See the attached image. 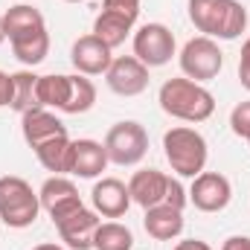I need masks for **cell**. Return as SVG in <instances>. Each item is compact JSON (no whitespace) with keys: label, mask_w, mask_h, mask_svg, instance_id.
Returning <instances> with one entry per match:
<instances>
[{"label":"cell","mask_w":250,"mask_h":250,"mask_svg":"<svg viewBox=\"0 0 250 250\" xmlns=\"http://www.w3.org/2000/svg\"><path fill=\"white\" fill-rule=\"evenodd\" d=\"M90 201H93V209L102 218H123L125 212H128V207L134 204L128 187H125L123 181H117V178L96 181L93 192H90Z\"/></svg>","instance_id":"obj_16"},{"label":"cell","mask_w":250,"mask_h":250,"mask_svg":"<svg viewBox=\"0 0 250 250\" xmlns=\"http://www.w3.org/2000/svg\"><path fill=\"white\" fill-rule=\"evenodd\" d=\"M9 44H12V53H15L18 62L26 64V67H35V64L44 62L47 53H50V32L44 26V29H35L29 35H21V38H15Z\"/></svg>","instance_id":"obj_20"},{"label":"cell","mask_w":250,"mask_h":250,"mask_svg":"<svg viewBox=\"0 0 250 250\" xmlns=\"http://www.w3.org/2000/svg\"><path fill=\"white\" fill-rule=\"evenodd\" d=\"M111 53H114V50L105 47V44L90 32V35H82V38L73 44L70 62H73V67H76L82 76H105L108 67H111V62H114Z\"/></svg>","instance_id":"obj_13"},{"label":"cell","mask_w":250,"mask_h":250,"mask_svg":"<svg viewBox=\"0 0 250 250\" xmlns=\"http://www.w3.org/2000/svg\"><path fill=\"white\" fill-rule=\"evenodd\" d=\"M102 9L123 12V15H128V18H140V0H105Z\"/></svg>","instance_id":"obj_27"},{"label":"cell","mask_w":250,"mask_h":250,"mask_svg":"<svg viewBox=\"0 0 250 250\" xmlns=\"http://www.w3.org/2000/svg\"><path fill=\"white\" fill-rule=\"evenodd\" d=\"M41 212V198L18 175L0 178V221L12 230H26Z\"/></svg>","instance_id":"obj_4"},{"label":"cell","mask_w":250,"mask_h":250,"mask_svg":"<svg viewBox=\"0 0 250 250\" xmlns=\"http://www.w3.org/2000/svg\"><path fill=\"white\" fill-rule=\"evenodd\" d=\"M143 227L154 242H172L184 233V209L169 207V204H157V207L146 209Z\"/></svg>","instance_id":"obj_17"},{"label":"cell","mask_w":250,"mask_h":250,"mask_svg":"<svg viewBox=\"0 0 250 250\" xmlns=\"http://www.w3.org/2000/svg\"><path fill=\"white\" fill-rule=\"evenodd\" d=\"M181 70L184 76L192 82H212L221 67H224V53L218 50V44L207 35H198V38H189L181 50Z\"/></svg>","instance_id":"obj_6"},{"label":"cell","mask_w":250,"mask_h":250,"mask_svg":"<svg viewBox=\"0 0 250 250\" xmlns=\"http://www.w3.org/2000/svg\"><path fill=\"white\" fill-rule=\"evenodd\" d=\"M67 99H70V76H62V73L38 76V105L41 108L64 111Z\"/></svg>","instance_id":"obj_21"},{"label":"cell","mask_w":250,"mask_h":250,"mask_svg":"<svg viewBox=\"0 0 250 250\" xmlns=\"http://www.w3.org/2000/svg\"><path fill=\"white\" fill-rule=\"evenodd\" d=\"M134 233L120 221H105L93 233V250H131Z\"/></svg>","instance_id":"obj_23"},{"label":"cell","mask_w":250,"mask_h":250,"mask_svg":"<svg viewBox=\"0 0 250 250\" xmlns=\"http://www.w3.org/2000/svg\"><path fill=\"white\" fill-rule=\"evenodd\" d=\"M21 131H23V140H26V146H29L32 151L41 148V146L50 143V140L67 137V125H64L56 114H50L47 108H35V111L21 114Z\"/></svg>","instance_id":"obj_14"},{"label":"cell","mask_w":250,"mask_h":250,"mask_svg":"<svg viewBox=\"0 0 250 250\" xmlns=\"http://www.w3.org/2000/svg\"><path fill=\"white\" fill-rule=\"evenodd\" d=\"M175 56V35L166 23H146L134 32V59L151 67H163Z\"/></svg>","instance_id":"obj_7"},{"label":"cell","mask_w":250,"mask_h":250,"mask_svg":"<svg viewBox=\"0 0 250 250\" xmlns=\"http://www.w3.org/2000/svg\"><path fill=\"white\" fill-rule=\"evenodd\" d=\"M12 96H15V79L12 73H3L0 70V108H12Z\"/></svg>","instance_id":"obj_29"},{"label":"cell","mask_w":250,"mask_h":250,"mask_svg":"<svg viewBox=\"0 0 250 250\" xmlns=\"http://www.w3.org/2000/svg\"><path fill=\"white\" fill-rule=\"evenodd\" d=\"M189 21L212 41H236L248 29V9L239 0H189Z\"/></svg>","instance_id":"obj_1"},{"label":"cell","mask_w":250,"mask_h":250,"mask_svg":"<svg viewBox=\"0 0 250 250\" xmlns=\"http://www.w3.org/2000/svg\"><path fill=\"white\" fill-rule=\"evenodd\" d=\"M239 82H242L245 90H250V38L242 44V56H239Z\"/></svg>","instance_id":"obj_28"},{"label":"cell","mask_w":250,"mask_h":250,"mask_svg":"<svg viewBox=\"0 0 250 250\" xmlns=\"http://www.w3.org/2000/svg\"><path fill=\"white\" fill-rule=\"evenodd\" d=\"M187 195L195 204V209L221 212V209H227V204L233 198V187L221 172H201L198 178H192V187H189Z\"/></svg>","instance_id":"obj_9"},{"label":"cell","mask_w":250,"mask_h":250,"mask_svg":"<svg viewBox=\"0 0 250 250\" xmlns=\"http://www.w3.org/2000/svg\"><path fill=\"white\" fill-rule=\"evenodd\" d=\"M99 212L96 209H76L73 215H67L62 221H56V230L62 236V242L70 250H93V233L99 227Z\"/></svg>","instance_id":"obj_12"},{"label":"cell","mask_w":250,"mask_h":250,"mask_svg":"<svg viewBox=\"0 0 250 250\" xmlns=\"http://www.w3.org/2000/svg\"><path fill=\"white\" fill-rule=\"evenodd\" d=\"M70 146H73L70 137L50 140V143H44L41 148H35V157H38V163H41L47 172H53V175H67V169H70Z\"/></svg>","instance_id":"obj_22"},{"label":"cell","mask_w":250,"mask_h":250,"mask_svg":"<svg viewBox=\"0 0 250 250\" xmlns=\"http://www.w3.org/2000/svg\"><path fill=\"white\" fill-rule=\"evenodd\" d=\"M105 151L108 160L117 166H137L146 151H148V131L134 120H123V123L111 125L105 134Z\"/></svg>","instance_id":"obj_5"},{"label":"cell","mask_w":250,"mask_h":250,"mask_svg":"<svg viewBox=\"0 0 250 250\" xmlns=\"http://www.w3.org/2000/svg\"><path fill=\"white\" fill-rule=\"evenodd\" d=\"M163 154L178 178H198L207 166L209 148L201 131L189 125H175L163 134Z\"/></svg>","instance_id":"obj_3"},{"label":"cell","mask_w":250,"mask_h":250,"mask_svg":"<svg viewBox=\"0 0 250 250\" xmlns=\"http://www.w3.org/2000/svg\"><path fill=\"white\" fill-rule=\"evenodd\" d=\"M157 102L160 108L175 117V120H184V123H204L212 117L215 111V96L192 82L187 76H178V79H166L160 84V93H157Z\"/></svg>","instance_id":"obj_2"},{"label":"cell","mask_w":250,"mask_h":250,"mask_svg":"<svg viewBox=\"0 0 250 250\" xmlns=\"http://www.w3.org/2000/svg\"><path fill=\"white\" fill-rule=\"evenodd\" d=\"M38 198H41V209H47V215L53 218V224L62 221V218H67V215H73L76 209L84 207L76 184H73L70 178H64V175L47 178L44 187L38 189Z\"/></svg>","instance_id":"obj_8"},{"label":"cell","mask_w":250,"mask_h":250,"mask_svg":"<svg viewBox=\"0 0 250 250\" xmlns=\"http://www.w3.org/2000/svg\"><path fill=\"white\" fill-rule=\"evenodd\" d=\"M44 26H47L44 23V15L35 6H29V3H18V6H12L3 15V32H6L9 41H15L21 35H29L35 29H44Z\"/></svg>","instance_id":"obj_19"},{"label":"cell","mask_w":250,"mask_h":250,"mask_svg":"<svg viewBox=\"0 0 250 250\" xmlns=\"http://www.w3.org/2000/svg\"><path fill=\"white\" fill-rule=\"evenodd\" d=\"M134 23H137V18H128V15H123V12L102 9V12L96 15V21H93V35H96L105 47L117 50L120 44H125V38L131 35Z\"/></svg>","instance_id":"obj_18"},{"label":"cell","mask_w":250,"mask_h":250,"mask_svg":"<svg viewBox=\"0 0 250 250\" xmlns=\"http://www.w3.org/2000/svg\"><path fill=\"white\" fill-rule=\"evenodd\" d=\"M6 41V32H3V18H0V44Z\"/></svg>","instance_id":"obj_33"},{"label":"cell","mask_w":250,"mask_h":250,"mask_svg":"<svg viewBox=\"0 0 250 250\" xmlns=\"http://www.w3.org/2000/svg\"><path fill=\"white\" fill-rule=\"evenodd\" d=\"M175 178L163 175L160 169H140L131 175L128 181V192H131V201L143 209H151L157 204H169V192H172Z\"/></svg>","instance_id":"obj_10"},{"label":"cell","mask_w":250,"mask_h":250,"mask_svg":"<svg viewBox=\"0 0 250 250\" xmlns=\"http://www.w3.org/2000/svg\"><path fill=\"white\" fill-rule=\"evenodd\" d=\"M12 79H15L12 111L26 114V111L41 108V105H38V76H35V73H29V70H21V73H12Z\"/></svg>","instance_id":"obj_24"},{"label":"cell","mask_w":250,"mask_h":250,"mask_svg":"<svg viewBox=\"0 0 250 250\" xmlns=\"http://www.w3.org/2000/svg\"><path fill=\"white\" fill-rule=\"evenodd\" d=\"M248 143H250V140H248Z\"/></svg>","instance_id":"obj_35"},{"label":"cell","mask_w":250,"mask_h":250,"mask_svg":"<svg viewBox=\"0 0 250 250\" xmlns=\"http://www.w3.org/2000/svg\"><path fill=\"white\" fill-rule=\"evenodd\" d=\"M105 82L117 96H140L148 87V67L134 56H120L111 62Z\"/></svg>","instance_id":"obj_11"},{"label":"cell","mask_w":250,"mask_h":250,"mask_svg":"<svg viewBox=\"0 0 250 250\" xmlns=\"http://www.w3.org/2000/svg\"><path fill=\"white\" fill-rule=\"evenodd\" d=\"M96 102V87L90 79H84L82 73L70 76V99L64 105V114H87Z\"/></svg>","instance_id":"obj_25"},{"label":"cell","mask_w":250,"mask_h":250,"mask_svg":"<svg viewBox=\"0 0 250 250\" xmlns=\"http://www.w3.org/2000/svg\"><path fill=\"white\" fill-rule=\"evenodd\" d=\"M230 128L236 137H245L250 140V102H239L230 114Z\"/></svg>","instance_id":"obj_26"},{"label":"cell","mask_w":250,"mask_h":250,"mask_svg":"<svg viewBox=\"0 0 250 250\" xmlns=\"http://www.w3.org/2000/svg\"><path fill=\"white\" fill-rule=\"evenodd\" d=\"M67 3H84V0H67Z\"/></svg>","instance_id":"obj_34"},{"label":"cell","mask_w":250,"mask_h":250,"mask_svg":"<svg viewBox=\"0 0 250 250\" xmlns=\"http://www.w3.org/2000/svg\"><path fill=\"white\" fill-rule=\"evenodd\" d=\"M172 250H212L207 242H201V239H184V242H178Z\"/></svg>","instance_id":"obj_31"},{"label":"cell","mask_w":250,"mask_h":250,"mask_svg":"<svg viewBox=\"0 0 250 250\" xmlns=\"http://www.w3.org/2000/svg\"><path fill=\"white\" fill-rule=\"evenodd\" d=\"M108 151L102 143L96 140H73L70 146V169L67 175H76V178H99L108 166Z\"/></svg>","instance_id":"obj_15"},{"label":"cell","mask_w":250,"mask_h":250,"mask_svg":"<svg viewBox=\"0 0 250 250\" xmlns=\"http://www.w3.org/2000/svg\"><path fill=\"white\" fill-rule=\"evenodd\" d=\"M221 250H250V236H230Z\"/></svg>","instance_id":"obj_30"},{"label":"cell","mask_w":250,"mask_h":250,"mask_svg":"<svg viewBox=\"0 0 250 250\" xmlns=\"http://www.w3.org/2000/svg\"><path fill=\"white\" fill-rule=\"evenodd\" d=\"M32 250H64L62 245H56V242H44V245H35Z\"/></svg>","instance_id":"obj_32"}]
</instances>
